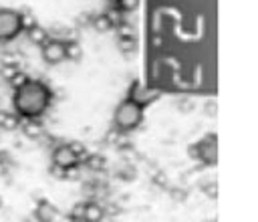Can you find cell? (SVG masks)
<instances>
[{"label":"cell","mask_w":258,"mask_h":222,"mask_svg":"<svg viewBox=\"0 0 258 222\" xmlns=\"http://www.w3.org/2000/svg\"><path fill=\"white\" fill-rule=\"evenodd\" d=\"M52 93L44 81L26 79L12 93V109L18 113L20 119H38L50 107Z\"/></svg>","instance_id":"cell-1"},{"label":"cell","mask_w":258,"mask_h":222,"mask_svg":"<svg viewBox=\"0 0 258 222\" xmlns=\"http://www.w3.org/2000/svg\"><path fill=\"white\" fill-rule=\"evenodd\" d=\"M141 119H143V107L137 105V103L131 101V99L121 101V103L117 105L115 113H113V123H115V127L121 129V131H131V129H135V127L141 123Z\"/></svg>","instance_id":"cell-2"},{"label":"cell","mask_w":258,"mask_h":222,"mask_svg":"<svg viewBox=\"0 0 258 222\" xmlns=\"http://www.w3.org/2000/svg\"><path fill=\"white\" fill-rule=\"evenodd\" d=\"M24 30V16L14 8H0V42L14 40Z\"/></svg>","instance_id":"cell-3"},{"label":"cell","mask_w":258,"mask_h":222,"mask_svg":"<svg viewBox=\"0 0 258 222\" xmlns=\"http://www.w3.org/2000/svg\"><path fill=\"white\" fill-rule=\"evenodd\" d=\"M81 161V155L77 151L75 145H69V143H60L54 147L52 151V165L67 172V170H73L77 163Z\"/></svg>","instance_id":"cell-4"},{"label":"cell","mask_w":258,"mask_h":222,"mask_svg":"<svg viewBox=\"0 0 258 222\" xmlns=\"http://www.w3.org/2000/svg\"><path fill=\"white\" fill-rule=\"evenodd\" d=\"M40 57L46 65H60L62 61H67V42L58 38H48L40 46Z\"/></svg>","instance_id":"cell-5"},{"label":"cell","mask_w":258,"mask_h":222,"mask_svg":"<svg viewBox=\"0 0 258 222\" xmlns=\"http://www.w3.org/2000/svg\"><path fill=\"white\" fill-rule=\"evenodd\" d=\"M157 95H159L157 89H151V87H147L145 83L135 81V83L131 85V89H129V97H127V99H131V101H135L137 105L145 107V105H149L151 101H155Z\"/></svg>","instance_id":"cell-6"},{"label":"cell","mask_w":258,"mask_h":222,"mask_svg":"<svg viewBox=\"0 0 258 222\" xmlns=\"http://www.w3.org/2000/svg\"><path fill=\"white\" fill-rule=\"evenodd\" d=\"M83 222H101L103 220V208L95 202H89V204H83L75 210Z\"/></svg>","instance_id":"cell-7"},{"label":"cell","mask_w":258,"mask_h":222,"mask_svg":"<svg viewBox=\"0 0 258 222\" xmlns=\"http://www.w3.org/2000/svg\"><path fill=\"white\" fill-rule=\"evenodd\" d=\"M58 216V210L54 208V204H50L48 200H40L34 208V218L38 222H54Z\"/></svg>","instance_id":"cell-8"},{"label":"cell","mask_w":258,"mask_h":222,"mask_svg":"<svg viewBox=\"0 0 258 222\" xmlns=\"http://www.w3.org/2000/svg\"><path fill=\"white\" fill-rule=\"evenodd\" d=\"M20 117L18 113L12 109V111H0V129L4 131H14L16 127H20Z\"/></svg>","instance_id":"cell-9"},{"label":"cell","mask_w":258,"mask_h":222,"mask_svg":"<svg viewBox=\"0 0 258 222\" xmlns=\"http://www.w3.org/2000/svg\"><path fill=\"white\" fill-rule=\"evenodd\" d=\"M28 38H30V42H34L36 46H42V44L48 40V32H46L42 26H38V24H30V26H28Z\"/></svg>","instance_id":"cell-10"},{"label":"cell","mask_w":258,"mask_h":222,"mask_svg":"<svg viewBox=\"0 0 258 222\" xmlns=\"http://www.w3.org/2000/svg\"><path fill=\"white\" fill-rule=\"evenodd\" d=\"M93 26H95V30H99V32H107V30L113 28V20H111V16H107V14H99V16H95Z\"/></svg>","instance_id":"cell-11"},{"label":"cell","mask_w":258,"mask_h":222,"mask_svg":"<svg viewBox=\"0 0 258 222\" xmlns=\"http://www.w3.org/2000/svg\"><path fill=\"white\" fill-rule=\"evenodd\" d=\"M117 6L121 12H133L139 6V0H117Z\"/></svg>","instance_id":"cell-12"},{"label":"cell","mask_w":258,"mask_h":222,"mask_svg":"<svg viewBox=\"0 0 258 222\" xmlns=\"http://www.w3.org/2000/svg\"><path fill=\"white\" fill-rule=\"evenodd\" d=\"M16 73H18V67H16V65H2V69H0V75H2L6 81H10Z\"/></svg>","instance_id":"cell-13"},{"label":"cell","mask_w":258,"mask_h":222,"mask_svg":"<svg viewBox=\"0 0 258 222\" xmlns=\"http://www.w3.org/2000/svg\"><path fill=\"white\" fill-rule=\"evenodd\" d=\"M81 57V46L75 42H67V59H79Z\"/></svg>","instance_id":"cell-14"},{"label":"cell","mask_w":258,"mask_h":222,"mask_svg":"<svg viewBox=\"0 0 258 222\" xmlns=\"http://www.w3.org/2000/svg\"><path fill=\"white\" fill-rule=\"evenodd\" d=\"M2 206H4V200H2V196H0V208H2Z\"/></svg>","instance_id":"cell-15"},{"label":"cell","mask_w":258,"mask_h":222,"mask_svg":"<svg viewBox=\"0 0 258 222\" xmlns=\"http://www.w3.org/2000/svg\"><path fill=\"white\" fill-rule=\"evenodd\" d=\"M109 2H117V0H109Z\"/></svg>","instance_id":"cell-16"}]
</instances>
